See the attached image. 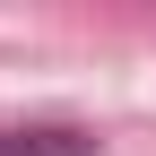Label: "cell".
Masks as SVG:
<instances>
[{
    "label": "cell",
    "instance_id": "1",
    "mask_svg": "<svg viewBox=\"0 0 156 156\" xmlns=\"http://www.w3.org/2000/svg\"><path fill=\"white\" fill-rule=\"evenodd\" d=\"M0 156H95V139L69 130V122H52V130H0Z\"/></svg>",
    "mask_w": 156,
    "mask_h": 156
}]
</instances>
